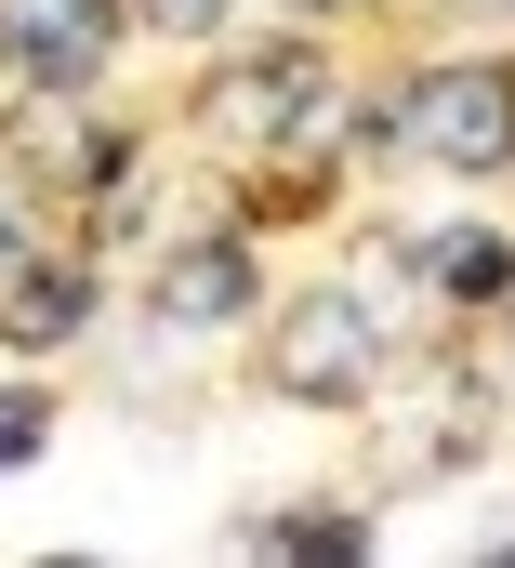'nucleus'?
<instances>
[{
	"label": "nucleus",
	"mask_w": 515,
	"mask_h": 568,
	"mask_svg": "<svg viewBox=\"0 0 515 568\" xmlns=\"http://www.w3.org/2000/svg\"><path fill=\"white\" fill-rule=\"evenodd\" d=\"M410 265H423L436 291H450V304H515V252H503V239H476V225H450V239H423Z\"/></svg>",
	"instance_id": "4"
},
{
	"label": "nucleus",
	"mask_w": 515,
	"mask_h": 568,
	"mask_svg": "<svg viewBox=\"0 0 515 568\" xmlns=\"http://www.w3.org/2000/svg\"><path fill=\"white\" fill-rule=\"evenodd\" d=\"M0 265H13V225H0Z\"/></svg>",
	"instance_id": "11"
},
{
	"label": "nucleus",
	"mask_w": 515,
	"mask_h": 568,
	"mask_svg": "<svg viewBox=\"0 0 515 568\" xmlns=\"http://www.w3.org/2000/svg\"><path fill=\"white\" fill-rule=\"evenodd\" d=\"M396 133L450 172H489V159H515V80L503 67H436V80L396 93Z\"/></svg>",
	"instance_id": "1"
},
{
	"label": "nucleus",
	"mask_w": 515,
	"mask_h": 568,
	"mask_svg": "<svg viewBox=\"0 0 515 568\" xmlns=\"http://www.w3.org/2000/svg\"><path fill=\"white\" fill-rule=\"evenodd\" d=\"M0 331H13V344H67V331H80V278H53V265L0 278Z\"/></svg>",
	"instance_id": "6"
},
{
	"label": "nucleus",
	"mask_w": 515,
	"mask_h": 568,
	"mask_svg": "<svg viewBox=\"0 0 515 568\" xmlns=\"http://www.w3.org/2000/svg\"><path fill=\"white\" fill-rule=\"evenodd\" d=\"M40 449V397H0V463H27Z\"/></svg>",
	"instance_id": "8"
},
{
	"label": "nucleus",
	"mask_w": 515,
	"mask_h": 568,
	"mask_svg": "<svg viewBox=\"0 0 515 568\" xmlns=\"http://www.w3.org/2000/svg\"><path fill=\"white\" fill-rule=\"evenodd\" d=\"M357 542H371L357 516H291V529H277V556H357Z\"/></svg>",
	"instance_id": "7"
},
{
	"label": "nucleus",
	"mask_w": 515,
	"mask_h": 568,
	"mask_svg": "<svg viewBox=\"0 0 515 568\" xmlns=\"http://www.w3.org/2000/svg\"><path fill=\"white\" fill-rule=\"evenodd\" d=\"M371 357H384V331H371L357 291H304V317L277 331V384L317 397V410H357L371 397Z\"/></svg>",
	"instance_id": "2"
},
{
	"label": "nucleus",
	"mask_w": 515,
	"mask_h": 568,
	"mask_svg": "<svg viewBox=\"0 0 515 568\" xmlns=\"http://www.w3.org/2000/svg\"><path fill=\"white\" fill-rule=\"evenodd\" d=\"M0 53L40 80H93L107 53V0H0Z\"/></svg>",
	"instance_id": "3"
},
{
	"label": "nucleus",
	"mask_w": 515,
	"mask_h": 568,
	"mask_svg": "<svg viewBox=\"0 0 515 568\" xmlns=\"http://www.w3.org/2000/svg\"><path fill=\"white\" fill-rule=\"evenodd\" d=\"M291 13H331V0H291Z\"/></svg>",
	"instance_id": "10"
},
{
	"label": "nucleus",
	"mask_w": 515,
	"mask_h": 568,
	"mask_svg": "<svg viewBox=\"0 0 515 568\" xmlns=\"http://www.w3.org/2000/svg\"><path fill=\"white\" fill-rule=\"evenodd\" d=\"M159 27H225V0H145Z\"/></svg>",
	"instance_id": "9"
},
{
	"label": "nucleus",
	"mask_w": 515,
	"mask_h": 568,
	"mask_svg": "<svg viewBox=\"0 0 515 568\" xmlns=\"http://www.w3.org/2000/svg\"><path fill=\"white\" fill-rule=\"evenodd\" d=\"M239 304H252V252H239V239H212V252H185V265H172V317H199V331H212V317H239Z\"/></svg>",
	"instance_id": "5"
}]
</instances>
